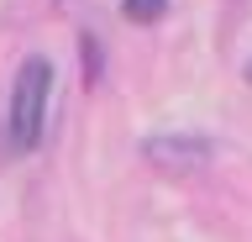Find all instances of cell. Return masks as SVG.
Instances as JSON below:
<instances>
[{"label": "cell", "instance_id": "6da1fadb", "mask_svg": "<svg viewBox=\"0 0 252 242\" xmlns=\"http://www.w3.org/2000/svg\"><path fill=\"white\" fill-rule=\"evenodd\" d=\"M47 100H53V64H47L42 53H32L27 64L16 69L11 95H5V116H0V127H5L0 147L11 158L37 153V142H42V132H47Z\"/></svg>", "mask_w": 252, "mask_h": 242}, {"label": "cell", "instance_id": "7a4b0ae2", "mask_svg": "<svg viewBox=\"0 0 252 242\" xmlns=\"http://www.w3.org/2000/svg\"><path fill=\"white\" fill-rule=\"evenodd\" d=\"M205 153H210V147L200 142V137H153V142H147V158L153 163H163V169H194V163H205Z\"/></svg>", "mask_w": 252, "mask_h": 242}, {"label": "cell", "instance_id": "3957f363", "mask_svg": "<svg viewBox=\"0 0 252 242\" xmlns=\"http://www.w3.org/2000/svg\"><path fill=\"white\" fill-rule=\"evenodd\" d=\"M126 21H163V11H168V0H121Z\"/></svg>", "mask_w": 252, "mask_h": 242}]
</instances>
